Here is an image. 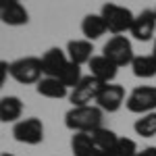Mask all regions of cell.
<instances>
[{
    "label": "cell",
    "mask_w": 156,
    "mask_h": 156,
    "mask_svg": "<svg viewBox=\"0 0 156 156\" xmlns=\"http://www.w3.org/2000/svg\"><path fill=\"white\" fill-rule=\"evenodd\" d=\"M102 119H104V110L94 104L71 106V110H67L65 115V125L73 133H94L102 127Z\"/></svg>",
    "instance_id": "6da1fadb"
},
{
    "label": "cell",
    "mask_w": 156,
    "mask_h": 156,
    "mask_svg": "<svg viewBox=\"0 0 156 156\" xmlns=\"http://www.w3.org/2000/svg\"><path fill=\"white\" fill-rule=\"evenodd\" d=\"M9 73L15 81L25 85L31 83H40L42 81V75H44V67H42V58L37 56H23V58H17L9 65Z\"/></svg>",
    "instance_id": "7a4b0ae2"
},
{
    "label": "cell",
    "mask_w": 156,
    "mask_h": 156,
    "mask_svg": "<svg viewBox=\"0 0 156 156\" xmlns=\"http://www.w3.org/2000/svg\"><path fill=\"white\" fill-rule=\"evenodd\" d=\"M102 19L106 21V27L110 34L115 36H123L125 31H131L133 21H135V15H133L127 6H121V4H104L102 6Z\"/></svg>",
    "instance_id": "3957f363"
},
{
    "label": "cell",
    "mask_w": 156,
    "mask_h": 156,
    "mask_svg": "<svg viewBox=\"0 0 156 156\" xmlns=\"http://www.w3.org/2000/svg\"><path fill=\"white\" fill-rule=\"evenodd\" d=\"M125 106H127L129 112L142 115V117L150 115V112H156V87L154 85H140V87H135L127 96Z\"/></svg>",
    "instance_id": "277c9868"
},
{
    "label": "cell",
    "mask_w": 156,
    "mask_h": 156,
    "mask_svg": "<svg viewBox=\"0 0 156 156\" xmlns=\"http://www.w3.org/2000/svg\"><path fill=\"white\" fill-rule=\"evenodd\" d=\"M102 54L106 56L110 62H115L117 67H125V65H131L135 60V54H133V46L131 42L125 36H112L104 44L102 48Z\"/></svg>",
    "instance_id": "5b68a950"
},
{
    "label": "cell",
    "mask_w": 156,
    "mask_h": 156,
    "mask_svg": "<svg viewBox=\"0 0 156 156\" xmlns=\"http://www.w3.org/2000/svg\"><path fill=\"white\" fill-rule=\"evenodd\" d=\"M104 85L100 79H96L94 75H87V77H83L81 79V83L77 85L75 90H71V96H69V100H71L73 106H90L92 102H96L98 96H100V92L104 90Z\"/></svg>",
    "instance_id": "8992f818"
},
{
    "label": "cell",
    "mask_w": 156,
    "mask_h": 156,
    "mask_svg": "<svg viewBox=\"0 0 156 156\" xmlns=\"http://www.w3.org/2000/svg\"><path fill=\"white\" fill-rule=\"evenodd\" d=\"M12 137L19 144H27V146H37L44 142V125L37 117H29L23 119L19 123H15L12 127Z\"/></svg>",
    "instance_id": "52a82bcc"
},
{
    "label": "cell",
    "mask_w": 156,
    "mask_h": 156,
    "mask_svg": "<svg viewBox=\"0 0 156 156\" xmlns=\"http://www.w3.org/2000/svg\"><path fill=\"white\" fill-rule=\"evenodd\" d=\"M123 102H127L125 98V87L119 83H106L104 90L100 92V96L96 100V106L102 108L104 112H117Z\"/></svg>",
    "instance_id": "ba28073f"
},
{
    "label": "cell",
    "mask_w": 156,
    "mask_h": 156,
    "mask_svg": "<svg viewBox=\"0 0 156 156\" xmlns=\"http://www.w3.org/2000/svg\"><path fill=\"white\" fill-rule=\"evenodd\" d=\"M67 65H69V56H67L65 50H60V48H48L44 52V56H42V67H44V75L46 77L58 79Z\"/></svg>",
    "instance_id": "9c48e42d"
},
{
    "label": "cell",
    "mask_w": 156,
    "mask_h": 156,
    "mask_svg": "<svg viewBox=\"0 0 156 156\" xmlns=\"http://www.w3.org/2000/svg\"><path fill=\"white\" fill-rule=\"evenodd\" d=\"M156 31V15L154 11L146 9L142 11L140 15H135V21H133V27H131V36L140 42H148L152 40Z\"/></svg>",
    "instance_id": "30bf717a"
},
{
    "label": "cell",
    "mask_w": 156,
    "mask_h": 156,
    "mask_svg": "<svg viewBox=\"0 0 156 156\" xmlns=\"http://www.w3.org/2000/svg\"><path fill=\"white\" fill-rule=\"evenodd\" d=\"M0 17H2V23L4 25H12V27H19L25 25L29 21V12L21 2L11 0V2H2L0 6Z\"/></svg>",
    "instance_id": "8fae6325"
},
{
    "label": "cell",
    "mask_w": 156,
    "mask_h": 156,
    "mask_svg": "<svg viewBox=\"0 0 156 156\" xmlns=\"http://www.w3.org/2000/svg\"><path fill=\"white\" fill-rule=\"evenodd\" d=\"M117 73H119V67L115 62H110L104 54L94 56V58L90 60V75H94L102 83H112V79L117 77Z\"/></svg>",
    "instance_id": "7c38bea8"
},
{
    "label": "cell",
    "mask_w": 156,
    "mask_h": 156,
    "mask_svg": "<svg viewBox=\"0 0 156 156\" xmlns=\"http://www.w3.org/2000/svg\"><path fill=\"white\" fill-rule=\"evenodd\" d=\"M94 46H92V42H87V40H71L69 44H67V56L71 62L75 65H90V60L94 58Z\"/></svg>",
    "instance_id": "4fadbf2b"
},
{
    "label": "cell",
    "mask_w": 156,
    "mask_h": 156,
    "mask_svg": "<svg viewBox=\"0 0 156 156\" xmlns=\"http://www.w3.org/2000/svg\"><path fill=\"white\" fill-rule=\"evenodd\" d=\"M37 94L44 98H52V100H60L65 96H71L69 87L62 83L60 79H54V77H42V81L36 85Z\"/></svg>",
    "instance_id": "5bb4252c"
},
{
    "label": "cell",
    "mask_w": 156,
    "mask_h": 156,
    "mask_svg": "<svg viewBox=\"0 0 156 156\" xmlns=\"http://www.w3.org/2000/svg\"><path fill=\"white\" fill-rule=\"evenodd\" d=\"M81 31H83V36L87 42H94L98 37H102L104 34L108 31L106 27V21L102 19V15H85L83 21H81Z\"/></svg>",
    "instance_id": "9a60e30c"
},
{
    "label": "cell",
    "mask_w": 156,
    "mask_h": 156,
    "mask_svg": "<svg viewBox=\"0 0 156 156\" xmlns=\"http://www.w3.org/2000/svg\"><path fill=\"white\" fill-rule=\"evenodd\" d=\"M23 112V102L17 96H4L0 100V121L2 123H19Z\"/></svg>",
    "instance_id": "2e32d148"
},
{
    "label": "cell",
    "mask_w": 156,
    "mask_h": 156,
    "mask_svg": "<svg viewBox=\"0 0 156 156\" xmlns=\"http://www.w3.org/2000/svg\"><path fill=\"white\" fill-rule=\"evenodd\" d=\"M71 152L75 156H96L100 150L94 144L92 133H75L71 137Z\"/></svg>",
    "instance_id": "e0dca14e"
},
{
    "label": "cell",
    "mask_w": 156,
    "mask_h": 156,
    "mask_svg": "<svg viewBox=\"0 0 156 156\" xmlns=\"http://www.w3.org/2000/svg\"><path fill=\"white\" fill-rule=\"evenodd\" d=\"M133 75L140 79H150L156 75V58L152 54H144V56H135V60L131 62Z\"/></svg>",
    "instance_id": "ac0fdd59"
},
{
    "label": "cell",
    "mask_w": 156,
    "mask_h": 156,
    "mask_svg": "<svg viewBox=\"0 0 156 156\" xmlns=\"http://www.w3.org/2000/svg\"><path fill=\"white\" fill-rule=\"evenodd\" d=\"M94 137V144L100 152L104 150H117V144H119V135L112 131V129H106V127H100L96 131L92 133Z\"/></svg>",
    "instance_id": "d6986e66"
},
{
    "label": "cell",
    "mask_w": 156,
    "mask_h": 156,
    "mask_svg": "<svg viewBox=\"0 0 156 156\" xmlns=\"http://www.w3.org/2000/svg\"><path fill=\"white\" fill-rule=\"evenodd\" d=\"M133 129L137 135L142 137H154L156 135V112H150V115H144L135 121Z\"/></svg>",
    "instance_id": "ffe728a7"
},
{
    "label": "cell",
    "mask_w": 156,
    "mask_h": 156,
    "mask_svg": "<svg viewBox=\"0 0 156 156\" xmlns=\"http://www.w3.org/2000/svg\"><path fill=\"white\" fill-rule=\"evenodd\" d=\"M58 79H60V81H62L65 85H67V87L75 90L77 85L81 83V79H83V75H81V67L69 60V65L65 67V71L60 73V77H58Z\"/></svg>",
    "instance_id": "44dd1931"
},
{
    "label": "cell",
    "mask_w": 156,
    "mask_h": 156,
    "mask_svg": "<svg viewBox=\"0 0 156 156\" xmlns=\"http://www.w3.org/2000/svg\"><path fill=\"white\" fill-rule=\"evenodd\" d=\"M137 152H140L137 144L131 137H119V144H117V154L119 156H135Z\"/></svg>",
    "instance_id": "7402d4cb"
},
{
    "label": "cell",
    "mask_w": 156,
    "mask_h": 156,
    "mask_svg": "<svg viewBox=\"0 0 156 156\" xmlns=\"http://www.w3.org/2000/svg\"><path fill=\"white\" fill-rule=\"evenodd\" d=\"M135 156H156V148L154 146H148V148H144V150H140Z\"/></svg>",
    "instance_id": "603a6c76"
},
{
    "label": "cell",
    "mask_w": 156,
    "mask_h": 156,
    "mask_svg": "<svg viewBox=\"0 0 156 156\" xmlns=\"http://www.w3.org/2000/svg\"><path fill=\"white\" fill-rule=\"evenodd\" d=\"M100 156H119V154H117V150H104V152H100Z\"/></svg>",
    "instance_id": "cb8c5ba5"
},
{
    "label": "cell",
    "mask_w": 156,
    "mask_h": 156,
    "mask_svg": "<svg viewBox=\"0 0 156 156\" xmlns=\"http://www.w3.org/2000/svg\"><path fill=\"white\" fill-rule=\"evenodd\" d=\"M152 56L156 58V40H154V48H152Z\"/></svg>",
    "instance_id": "d4e9b609"
},
{
    "label": "cell",
    "mask_w": 156,
    "mask_h": 156,
    "mask_svg": "<svg viewBox=\"0 0 156 156\" xmlns=\"http://www.w3.org/2000/svg\"><path fill=\"white\" fill-rule=\"evenodd\" d=\"M2 156H15V154H9V152H4V154H2Z\"/></svg>",
    "instance_id": "484cf974"
},
{
    "label": "cell",
    "mask_w": 156,
    "mask_h": 156,
    "mask_svg": "<svg viewBox=\"0 0 156 156\" xmlns=\"http://www.w3.org/2000/svg\"><path fill=\"white\" fill-rule=\"evenodd\" d=\"M154 15H156V9H154Z\"/></svg>",
    "instance_id": "4316f807"
}]
</instances>
